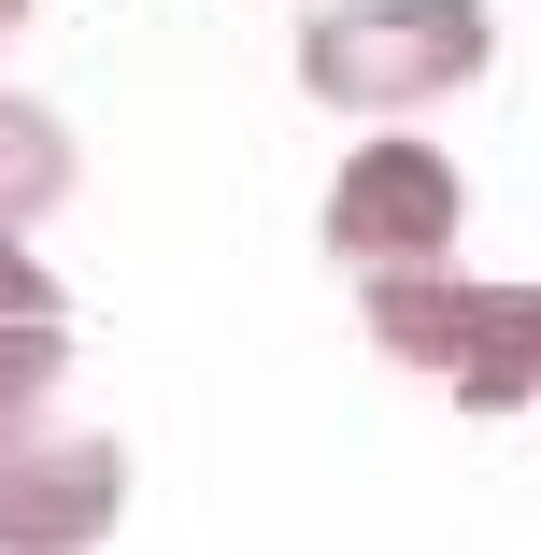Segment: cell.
<instances>
[{
	"label": "cell",
	"mask_w": 541,
	"mask_h": 555,
	"mask_svg": "<svg viewBox=\"0 0 541 555\" xmlns=\"http://www.w3.org/2000/svg\"><path fill=\"white\" fill-rule=\"evenodd\" d=\"M371 343L399 371H442L471 413L541 399V285H427V271H371Z\"/></svg>",
	"instance_id": "obj_1"
},
{
	"label": "cell",
	"mask_w": 541,
	"mask_h": 555,
	"mask_svg": "<svg viewBox=\"0 0 541 555\" xmlns=\"http://www.w3.org/2000/svg\"><path fill=\"white\" fill-rule=\"evenodd\" d=\"M485 15L471 0H385V15H313L299 86L313 100H427V86H471L485 72Z\"/></svg>",
	"instance_id": "obj_2"
},
{
	"label": "cell",
	"mask_w": 541,
	"mask_h": 555,
	"mask_svg": "<svg viewBox=\"0 0 541 555\" xmlns=\"http://www.w3.org/2000/svg\"><path fill=\"white\" fill-rule=\"evenodd\" d=\"M456 214H471V185L427 157V143H371L357 171H343V199H329V243L357 257V271H427L456 243Z\"/></svg>",
	"instance_id": "obj_3"
},
{
	"label": "cell",
	"mask_w": 541,
	"mask_h": 555,
	"mask_svg": "<svg viewBox=\"0 0 541 555\" xmlns=\"http://www.w3.org/2000/svg\"><path fill=\"white\" fill-rule=\"evenodd\" d=\"M115 456L100 441H72V456H43V470H0V541H86L100 513H115Z\"/></svg>",
	"instance_id": "obj_4"
},
{
	"label": "cell",
	"mask_w": 541,
	"mask_h": 555,
	"mask_svg": "<svg viewBox=\"0 0 541 555\" xmlns=\"http://www.w3.org/2000/svg\"><path fill=\"white\" fill-rule=\"evenodd\" d=\"M29 327H57V285H43L15 243H0V343H29Z\"/></svg>",
	"instance_id": "obj_5"
},
{
	"label": "cell",
	"mask_w": 541,
	"mask_h": 555,
	"mask_svg": "<svg viewBox=\"0 0 541 555\" xmlns=\"http://www.w3.org/2000/svg\"><path fill=\"white\" fill-rule=\"evenodd\" d=\"M0 29H15V0H0Z\"/></svg>",
	"instance_id": "obj_6"
}]
</instances>
